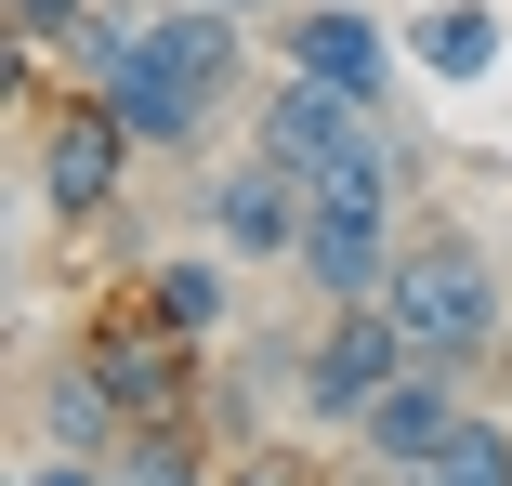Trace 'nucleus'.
I'll list each match as a JSON object with an SVG mask.
<instances>
[{"instance_id": "nucleus-1", "label": "nucleus", "mask_w": 512, "mask_h": 486, "mask_svg": "<svg viewBox=\"0 0 512 486\" xmlns=\"http://www.w3.org/2000/svg\"><path fill=\"white\" fill-rule=\"evenodd\" d=\"M381 303H394L407 355H434V368H486V355L512 342V289H499L486 237H460V224H407Z\"/></svg>"}, {"instance_id": "nucleus-2", "label": "nucleus", "mask_w": 512, "mask_h": 486, "mask_svg": "<svg viewBox=\"0 0 512 486\" xmlns=\"http://www.w3.org/2000/svg\"><path fill=\"white\" fill-rule=\"evenodd\" d=\"M132 158H145V145H132V119L106 106V92H79V79H66V106H40V145H27V171H40V211L92 237V224H106V211L132 198Z\"/></svg>"}, {"instance_id": "nucleus-3", "label": "nucleus", "mask_w": 512, "mask_h": 486, "mask_svg": "<svg viewBox=\"0 0 512 486\" xmlns=\"http://www.w3.org/2000/svg\"><path fill=\"white\" fill-rule=\"evenodd\" d=\"M79 368L106 381L132 421H197V408H211V355H197L184 329H158V316H145V289L79 329Z\"/></svg>"}, {"instance_id": "nucleus-4", "label": "nucleus", "mask_w": 512, "mask_h": 486, "mask_svg": "<svg viewBox=\"0 0 512 486\" xmlns=\"http://www.w3.org/2000/svg\"><path fill=\"white\" fill-rule=\"evenodd\" d=\"M407 368H421V355H407L394 303H329L316 329H302V421H316V434H355L381 408V381H407Z\"/></svg>"}, {"instance_id": "nucleus-5", "label": "nucleus", "mask_w": 512, "mask_h": 486, "mask_svg": "<svg viewBox=\"0 0 512 486\" xmlns=\"http://www.w3.org/2000/svg\"><path fill=\"white\" fill-rule=\"evenodd\" d=\"M302 211H316V184H302L276 145H237V158H211V184H197V237H224L250 276H289Z\"/></svg>"}, {"instance_id": "nucleus-6", "label": "nucleus", "mask_w": 512, "mask_h": 486, "mask_svg": "<svg viewBox=\"0 0 512 486\" xmlns=\"http://www.w3.org/2000/svg\"><path fill=\"white\" fill-rule=\"evenodd\" d=\"M394 250H407V198H329L316 184V211H302V250H289V276H302V303H381V276H394Z\"/></svg>"}, {"instance_id": "nucleus-7", "label": "nucleus", "mask_w": 512, "mask_h": 486, "mask_svg": "<svg viewBox=\"0 0 512 486\" xmlns=\"http://www.w3.org/2000/svg\"><path fill=\"white\" fill-rule=\"evenodd\" d=\"M276 53L302 79L355 92V106H394V92H407V40H394V14H368V0H289V14H276Z\"/></svg>"}, {"instance_id": "nucleus-8", "label": "nucleus", "mask_w": 512, "mask_h": 486, "mask_svg": "<svg viewBox=\"0 0 512 486\" xmlns=\"http://www.w3.org/2000/svg\"><path fill=\"white\" fill-rule=\"evenodd\" d=\"M394 106H355V92H329V79H302V66H276L263 92H250V145H276L302 184H316V171H342L368 132H381Z\"/></svg>"}, {"instance_id": "nucleus-9", "label": "nucleus", "mask_w": 512, "mask_h": 486, "mask_svg": "<svg viewBox=\"0 0 512 486\" xmlns=\"http://www.w3.org/2000/svg\"><path fill=\"white\" fill-rule=\"evenodd\" d=\"M394 40H407V79H434V92H486L512 66V14L499 0H407Z\"/></svg>"}, {"instance_id": "nucleus-10", "label": "nucleus", "mask_w": 512, "mask_h": 486, "mask_svg": "<svg viewBox=\"0 0 512 486\" xmlns=\"http://www.w3.org/2000/svg\"><path fill=\"white\" fill-rule=\"evenodd\" d=\"M250 27L263 14H224V0H158V14H145V53L197 92V106H237V92H250Z\"/></svg>"}, {"instance_id": "nucleus-11", "label": "nucleus", "mask_w": 512, "mask_h": 486, "mask_svg": "<svg viewBox=\"0 0 512 486\" xmlns=\"http://www.w3.org/2000/svg\"><path fill=\"white\" fill-rule=\"evenodd\" d=\"M237 276H250V263H237L224 237H184V250H158L132 289H145V316H158V329H184L197 355H211V342H237Z\"/></svg>"}, {"instance_id": "nucleus-12", "label": "nucleus", "mask_w": 512, "mask_h": 486, "mask_svg": "<svg viewBox=\"0 0 512 486\" xmlns=\"http://www.w3.org/2000/svg\"><path fill=\"white\" fill-rule=\"evenodd\" d=\"M460 408H473V395H460V368H434V355H421L407 381H381V408L355 421V447H368L381 473H434V447L460 434Z\"/></svg>"}, {"instance_id": "nucleus-13", "label": "nucleus", "mask_w": 512, "mask_h": 486, "mask_svg": "<svg viewBox=\"0 0 512 486\" xmlns=\"http://www.w3.org/2000/svg\"><path fill=\"white\" fill-rule=\"evenodd\" d=\"M106 106L132 119V145H145V158H197V145H211V119H224V106H197V92H184V79H171L158 53L106 79Z\"/></svg>"}, {"instance_id": "nucleus-14", "label": "nucleus", "mask_w": 512, "mask_h": 486, "mask_svg": "<svg viewBox=\"0 0 512 486\" xmlns=\"http://www.w3.org/2000/svg\"><path fill=\"white\" fill-rule=\"evenodd\" d=\"M40 447H53V460H119V447H132V408H119L106 381L66 355V381L40 395Z\"/></svg>"}, {"instance_id": "nucleus-15", "label": "nucleus", "mask_w": 512, "mask_h": 486, "mask_svg": "<svg viewBox=\"0 0 512 486\" xmlns=\"http://www.w3.org/2000/svg\"><path fill=\"white\" fill-rule=\"evenodd\" d=\"M106 486H224V447L197 421H132V447L106 460Z\"/></svg>"}, {"instance_id": "nucleus-16", "label": "nucleus", "mask_w": 512, "mask_h": 486, "mask_svg": "<svg viewBox=\"0 0 512 486\" xmlns=\"http://www.w3.org/2000/svg\"><path fill=\"white\" fill-rule=\"evenodd\" d=\"M434 486H512V408H460V434L434 447Z\"/></svg>"}, {"instance_id": "nucleus-17", "label": "nucleus", "mask_w": 512, "mask_h": 486, "mask_svg": "<svg viewBox=\"0 0 512 486\" xmlns=\"http://www.w3.org/2000/svg\"><path fill=\"white\" fill-rule=\"evenodd\" d=\"M224 486H316V460H302L289 434H263V447H237V460H224Z\"/></svg>"}, {"instance_id": "nucleus-18", "label": "nucleus", "mask_w": 512, "mask_h": 486, "mask_svg": "<svg viewBox=\"0 0 512 486\" xmlns=\"http://www.w3.org/2000/svg\"><path fill=\"white\" fill-rule=\"evenodd\" d=\"M0 14H14V40H27V53H53V40L92 14V0H0Z\"/></svg>"}, {"instance_id": "nucleus-19", "label": "nucleus", "mask_w": 512, "mask_h": 486, "mask_svg": "<svg viewBox=\"0 0 512 486\" xmlns=\"http://www.w3.org/2000/svg\"><path fill=\"white\" fill-rule=\"evenodd\" d=\"M27 486H106V460H53V447H40V473H27Z\"/></svg>"}, {"instance_id": "nucleus-20", "label": "nucleus", "mask_w": 512, "mask_h": 486, "mask_svg": "<svg viewBox=\"0 0 512 486\" xmlns=\"http://www.w3.org/2000/svg\"><path fill=\"white\" fill-rule=\"evenodd\" d=\"M499 408H512V395H499Z\"/></svg>"}]
</instances>
